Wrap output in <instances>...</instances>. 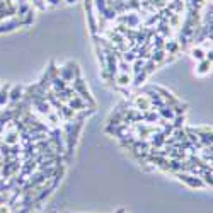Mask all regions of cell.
<instances>
[{"label":"cell","instance_id":"cell-1","mask_svg":"<svg viewBox=\"0 0 213 213\" xmlns=\"http://www.w3.org/2000/svg\"><path fill=\"white\" fill-rule=\"evenodd\" d=\"M9 96H10V99H12V101L21 99V97H22V87H15L14 92H12V94H9Z\"/></svg>","mask_w":213,"mask_h":213},{"label":"cell","instance_id":"cell-2","mask_svg":"<svg viewBox=\"0 0 213 213\" xmlns=\"http://www.w3.org/2000/svg\"><path fill=\"white\" fill-rule=\"evenodd\" d=\"M193 56H195L196 58V60H198V61H201V60H205V53H203V49H193Z\"/></svg>","mask_w":213,"mask_h":213}]
</instances>
